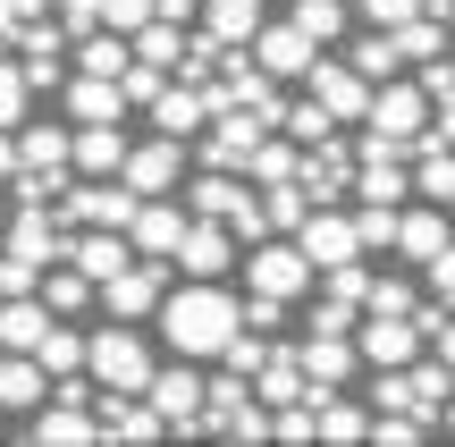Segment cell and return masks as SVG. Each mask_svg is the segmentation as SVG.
<instances>
[{
    "label": "cell",
    "mask_w": 455,
    "mask_h": 447,
    "mask_svg": "<svg viewBox=\"0 0 455 447\" xmlns=\"http://www.w3.org/2000/svg\"><path fill=\"white\" fill-rule=\"evenodd\" d=\"M152 330H161L169 355L220 363V355L236 347V330H244V296L228 279H178V287H169V304L152 313Z\"/></svg>",
    "instance_id": "obj_1"
},
{
    "label": "cell",
    "mask_w": 455,
    "mask_h": 447,
    "mask_svg": "<svg viewBox=\"0 0 455 447\" xmlns=\"http://www.w3.org/2000/svg\"><path fill=\"white\" fill-rule=\"evenodd\" d=\"M161 363H169L161 330H144V321H110V313L93 321V380L110 388V397H144Z\"/></svg>",
    "instance_id": "obj_2"
},
{
    "label": "cell",
    "mask_w": 455,
    "mask_h": 447,
    "mask_svg": "<svg viewBox=\"0 0 455 447\" xmlns=\"http://www.w3.org/2000/svg\"><path fill=\"white\" fill-rule=\"evenodd\" d=\"M430 118H439V101H430L422 76H388L371 93V118H363V144H388V152H422Z\"/></svg>",
    "instance_id": "obj_3"
},
{
    "label": "cell",
    "mask_w": 455,
    "mask_h": 447,
    "mask_svg": "<svg viewBox=\"0 0 455 447\" xmlns=\"http://www.w3.org/2000/svg\"><path fill=\"white\" fill-rule=\"evenodd\" d=\"M244 287L304 304L312 287H321V262L304 253V236H261V245H244Z\"/></svg>",
    "instance_id": "obj_4"
},
{
    "label": "cell",
    "mask_w": 455,
    "mask_h": 447,
    "mask_svg": "<svg viewBox=\"0 0 455 447\" xmlns=\"http://www.w3.org/2000/svg\"><path fill=\"white\" fill-rule=\"evenodd\" d=\"M118 178H127L135 195H186V178H195V144H186V135H161V127H144Z\"/></svg>",
    "instance_id": "obj_5"
},
{
    "label": "cell",
    "mask_w": 455,
    "mask_h": 447,
    "mask_svg": "<svg viewBox=\"0 0 455 447\" xmlns=\"http://www.w3.org/2000/svg\"><path fill=\"white\" fill-rule=\"evenodd\" d=\"M135 212H144V195H135L127 178H68L60 186V220L68 228H135Z\"/></svg>",
    "instance_id": "obj_6"
},
{
    "label": "cell",
    "mask_w": 455,
    "mask_h": 447,
    "mask_svg": "<svg viewBox=\"0 0 455 447\" xmlns=\"http://www.w3.org/2000/svg\"><path fill=\"white\" fill-rule=\"evenodd\" d=\"M169 287H178V262H152V253H135L118 279H101V313L110 321H152L169 304Z\"/></svg>",
    "instance_id": "obj_7"
},
{
    "label": "cell",
    "mask_w": 455,
    "mask_h": 447,
    "mask_svg": "<svg viewBox=\"0 0 455 447\" xmlns=\"http://www.w3.org/2000/svg\"><path fill=\"white\" fill-rule=\"evenodd\" d=\"M304 93L321 101V110H338L346 127H363V118H371V93H379V84L363 76L346 51H321V60H312V76H304Z\"/></svg>",
    "instance_id": "obj_8"
},
{
    "label": "cell",
    "mask_w": 455,
    "mask_h": 447,
    "mask_svg": "<svg viewBox=\"0 0 455 447\" xmlns=\"http://www.w3.org/2000/svg\"><path fill=\"white\" fill-rule=\"evenodd\" d=\"M355 347H363V363H371V371H388V363H422V355H430V330L413 313H363Z\"/></svg>",
    "instance_id": "obj_9"
},
{
    "label": "cell",
    "mask_w": 455,
    "mask_h": 447,
    "mask_svg": "<svg viewBox=\"0 0 455 447\" xmlns=\"http://www.w3.org/2000/svg\"><path fill=\"white\" fill-rule=\"evenodd\" d=\"M178 270L186 279H244V236L228 220H195L186 245H178Z\"/></svg>",
    "instance_id": "obj_10"
},
{
    "label": "cell",
    "mask_w": 455,
    "mask_h": 447,
    "mask_svg": "<svg viewBox=\"0 0 455 447\" xmlns=\"http://www.w3.org/2000/svg\"><path fill=\"white\" fill-rule=\"evenodd\" d=\"M261 135H270V118H261V110H220L212 127L195 135V161L203 169H244L261 152Z\"/></svg>",
    "instance_id": "obj_11"
},
{
    "label": "cell",
    "mask_w": 455,
    "mask_h": 447,
    "mask_svg": "<svg viewBox=\"0 0 455 447\" xmlns=\"http://www.w3.org/2000/svg\"><path fill=\"white\" fill-rule=\"evenodd\" d=\"M152 405H161L169 414V431H178V422H195L203 405H212V363H195V355H169L161 371H152V388H144Z\"/></svg>",
    "instance_id": "obj_12"
},
{
    "label": "cell",
    "mask_w": 455,
    "mask_h": 447,
    "mask_svg": "<svg viewBox=\"0 0 455 447\" xmlns=\"http://www.w3.org/2000/svg\"><path fill=\"white\" fill-rule=\"evenodd\" d=\"M17 439H34V447H93L101 439V405L93 397H51L43 414L17 422Z\"/></svg>",
    "instance_id": "obj_13"
},
{
    "label": "cell",
    "mask_w": 455,
    "mask_h": 447,
    "mask_svg": "<svg viewBox=\"0 0 455 447\" xmlns=\"http://www.w3.org/2000/svg\"><path fill=\"white\" fill-rule=\"evenodd\" d=\"M447 245H455V212H447V203H430V195H413L405 203V228H396V262H405V270H430Z\"/></svg>",
    "instance_id": "obj_14"
},
{
    "label": "cell",
    "mask_w": 455,
    "mask_h": 447,
    "mask_svg": "<svg viewBox=\"0 0 455 447\" xmlns=\"http://www.w3.org/2000/svg\"><path fill=\"white\" fill-rule=\"evenodd\" d=\"M186 228H195V203L186 195H144V212H135V253H152V262H178Z\"/></svg>",
    "instance_id": "obj_15"
},
{
    "label": "cell",
    "mask_w": 455,
    "mask_h": 447,
    "mask_svg": "<svg viewBox=\"0 0 455 447\" xmlns=\"http://www.w3.org/2000/svg\"><path fill=\"white\" fill-rule=\"evenodd\" d=\"M295 236H304V253L321 262V279L338 262H363V253H371V245H363V228H355V212H338V203H312V220Z\"/></svg>",
    "instance_id": "obj_16"
},
{
    "label": "cell",
    "mask_w": 455,
    "mask_h": 447,
    "mask_svg": "<svg viewBox=\"0 0 455 447\" xmlns=\"http://www.w3.org/2000/svg\"><path fill=\"white\" fill-rule=\"evenodd\" d=\"M321 51H329V43H312V34L295 26V17H270V26L253 34V60L270 68L278 84H304V76H312V60H321Z\"/></svg>",
    "instance_id": "obj_17"
},
{
    "label": "cell",
    "mask_w": 455,
    "mask_h": 447,
    "mask_svg": "<svg viewBox=\"0 0 455 447\" xmlns=\"http://www.w3.org/2000/svg\"><path fill=\"white\" fill-rule=\"evenodd\" d=\"M212 84H195V76H169L161 84V101H152V110H144V127H161V135H186V144H195V135L203 127H212Z\"/></svg>",
    "instance_id": "obj_18"
},
{
    "label": "cell",
    "mask_w": 455,
    "mask_h": 447,
    "mask_svg": "<svg viewBox=\"0 0 455 447\" xmlns=\"http://www.w3.org/2000/svg\"><path fill=\"white\" fill-rule=\"evenodd\" d=\"M101 439L110 447H152V439H178V431H169V414L152 397H110L101 388Z\"/></svg>",
    "instance_id": "obj_19"
},
{
    "label": "cell",
    "mask_w": 455,
    "mask_h": 447,
    "mask_svg": "<svg viewBox=\"0 0 455 447\" xmlns=\"http://www.w3.org/2000/svg\"><path fill=\"white\" fill-rule=\"evenodd\" d=\"M127 152H135L127 118H84V127H76V178H118Z\"/></svg>",
    "instance_id": "obj_20"
},
{
    "label": "cell",
    "mask_w": 455,
    "mask_h": 447,
    "mask_svg": "<svg viewBox=\"0 0 455 447\" xmlns=\"http://www.w3.org/2000/svg\"><path fill=\"white\" fill-rule=\"evenodd\" d=\"M43 405H51V363L43 355H0V414L26 422V414H43Z\"/></svg>",
    "instance_id": "obj_21"
},
{
    "label": "cell",
    "mask_w": 455,
    "mask_h": 447,
    "mask_svg": "<svg viewBox=\"0 0 455 447\" xmlns=\"http://www.w3.org/2000/svg\"><path fill=\"white\" fill-rule=\"evenodd\" d=\"M312 414H321V447H363L371 439V397H346V388L312 380Z\"/></svg>",
    "instance_id": "obj_22"
},
{
    "label": "cell",
    "mask_w": 455,
    "mask_h": 447,
    "mask_svg": "<svg viewBox=\"0 0 455 447\" xmlns=\"http://www.w3.org/2000/svg\"><path fill=\"white\" fill-rule=\"evenodd\" d=\"M304 371H312L321 388H346L355 371H371V363H363V347H355L346 330H304Z\"/></svg>",
    "instance_id": "obj_23"
},
{
    "label": "cell",
    "mask_w": 455,
    "mask_h": 447,
    "mask_svg": "<svg viewBox=\"0 0 455 447\" xmlns=\"http://www.w3.org/2000/svg\"><path fill=\"white\" fill-rule=\"evenodd\" d=\"M212 43H228V51H253V34L270 26V0H203V17H195Z\"/></svg>",
    "instance_id": "obj_24"
},
{
    "label": "cell",
    "mask_w": 455,
    "mask_h": 447,
    "mask_svg": "<svg viewBox=\"0 0 455 447\" xmlns=\"http://www.w3.org/2000/svg\"><path fill=\"white\" fill-rule=\"evenodd\" d=\"M68 262L93 270V279H118V270L135 262V236L127 228H68Z\"/></svg>",
    "instance_id": "obj_25"
},
{
    "label": "cell",
    "mask_w": 455,
    "mask_h": 447,
    "mask_svg": "<svg viewBox=\"0 0 455 447\" xmlns=\"http://www.w3.org/2000/svg\"><path fill=\"white\" fill-rule=\"evenodd\" d=\"M60 101H68V118H76V127H84V118H127V110H135L118 76H84V68L68 76V93H60Z\"/></svg>",
    "instance_id": "obj_26"
},
{
    "label": "cell",
    "mask_w": 455,
    "mask_h": 447,
    "mask_svg": "<svg viewBox=\"0 0 455 447\" xmlns=\"http://www.w3.org/2000/svg\"><path fill=\"white\" fill-rule=\"evenodd\" d=\"M68 60H76L84 76H127V68H135V34L93 26V34H76V51H68Z\"/></svg>",
    "instance_id": "obj_27"
},
{
    "label": "cell",
    "mask_w": 455,
    "mask_h": 447,
    "mask_svg": "<svg viewBox=\"0 0 455 447\" xmlns=\"http://www.w3.org/2000/svg\"><path fill=\"white\" fill-rule=\"evenodd\" d=\"M43 304L60 321H76V313H93V304H101V279H93V270H76V262H51L43 270Z\"/></svg>",
    "instance_id": "obj_28"
},
{
    "label": "cell",
    "mask_w": 455,
    "mask_h": 447,
    "mask_svg": "<svg viewBox=\"0 0 455 447\" xmlns=\"http://www.w3.org/2000/svg\"><path fill=\"white\" fill-rule=\"evenodd\" d=\"M51 321H60V313H51L43 296H9V304H0V347H9V355H34L51 338Z\"/></svg>",
    "instance_id": "obj_29"
},
{
    "label": "cell",
    "mask_w": 455,
    "mask_h": 447,
    "mask_svg": "<svg viewBox=\"0 0 455 447\" xmlns=\"http://www.w3.org/2000/svg\"><path fill=\"white\" fill-rule=\"evenodd\" d=\"M346 60H355L363 68V76H371V84H388V76H405V51H396V34L388 26H363V34H346Z\"/></svg>",
    "instance_id": "obj_30"
},
{
    "label": "cell",
    "mask_w": 455,
    "mask_h": 447,
    "mask_svg": "<svg viewBox=\"0 0 455 447\" xmlns=\"http://www.w3.org/2000/svg\"><path fill=\"white\" fill-rule=\"evenodd\" d=\"M287 17L312 34V43H329V51L355 34V0H287Z\"/></svg>",
    "instance_id": "obj_31"
},
{
    "label": "cell",
    "mask_w": 455,
    "mask_h": 447,
    "mask_svg": "<svg viewBox=\"0 0 455 447\" xmlns=\"http://www.w3.org/2000/svg\"><path fill=\"white\" fill-rule=\"evenodd\" d=\"M396 51H405V68H430L455 51V26L447 17H413V26H396Z\"/></svg>",
    "instance_id": "obj_32"
},
{
    "label": "cell",
    "mask_w": 455,
    "mask_h": 447,
    "mask_svg": "<svg viewBox=\"0 0 455 447\" xmlns=\"http://www.w3.org/2000/svg\"><path fill=\"white\" fill-rule=\"evenodd\" d=\"M413 195H430V203L455 212V144H422L413 152Z\"/></svg>",
    "instance_id": "obj_33"
},
{
    "label": "cell",
    "mask_w": 455,
    "mask_h": 447,
    "mask_svg": "<svg viewBox=\"0 0 455 447\" xmlns=\"http://www.w3.org/2000/svg\"><path fill=\"white\" fill-rule=\"evenodd\" d=\"M363 313H422V287H413L405 270H371V296H363Z\"/></svg>",
    "instance_id": "obj_34"
},
{
    "label": "cell",
    "mask_w": 455,
    "mask_h": 447,
    "mask_svg": "<svg viewBox=\"0 0 455 447\" xmlns=\"http://www.w3.org/2000/svg\"><path fill=\"white\" fill-rule=\"evenodd\" d=\"M439 422L430 414H371V447H430Z\"/></svg>",
    "instance_id": "obj_35"
},
{
    "label": "cell",
    "mask_w": 455,
    "mask_h": 447,
    "mask_svg": "<svg viewBox=\"0 0 455 447\" xmlns=\"http://www.w3.org/2000/svg\"><path fill=\"white\" fill-rule=\"evenodd\" d=\"M355 228L371 253H396V228H405V203H355Z\"/></svg>",
    "instance_id": "obj_36"
},
{
    "label": "cell",
    "mask_w": 455,
    "mask_h": 447,
    "mask_svg": "<svg viewBox=\"0 0 455 447\" xmlns=\"http://www.w3.org/2000/svg\"><path fill=\"white\" fill-rule=\"evenodd\" d=\"M270 439H287V447H321V414H312V397L270 405Z\"/></svg>",
    "instance_id": "obj_37"
},
{
    "label": "cell",
    "mask_w": 455,
    "mask_h": 447,
    "mask_svg": "<svg viewBox=\"0 0 455 447\" xmlns=\"http://www.w3.org/2000/svg\"><path fill=\"white\" fill-rule=\"evenodd\" d=\"M304 313V304H287V296H261V287H244V330H261V338H287V321Z\"/></svg>",
    "instance_id": "obj_38"
},
{
    "label": "cell",
    "mask_w": 455,
    "mask_h": 447,
    "mask_svg": "<svg viewBox=\"0 0 455 447\" xmlns=\"http://www.w3.org/2000/svg\"><path fill=\"white\" fill-rule=\"evenodd\" d=\"M34 101H43V93L26 84V68H17V60H0V127H26V118H34Z\"/></svg>",
    "instance_id": "obj_39"
},
{
    "label": "cell",
    "mask_w": 455,
    "mask_h": 447,
    "mask_svg": "<svg viewBox=\"0 0 455 447\" xmlns=\"http://www.w3.org/2000/svg\"><path fill=\"white\" fill-rule=\"evenodd\" d=\"M355 17H363V26H413V17H430V0H355Z\"/></svg>",
    "instance_id": "obj_40"
},
{
    "label": "cell",
    "mask_w": 455,
    "mask_h": 447,
    "mask_svg": "<svg viewBox=\"0 0 455 447\" xmlns=\"http://www.w3.org/2000/svg\"><path fill=\"white\" fill-rule=\"evenodd\" d=\"M152 17H161V0H110V17H101V26H118V34H144Z\"/></svg>",
    "instance_id": "obj_41"
},
{
    "label": "cell",
    "mask_w": 455,
    "mask_h": 447,
    "mask_svg": "<svg viewBox=\"0 0 455 447\" xmlns=\"http://www.w3.org/2000/svg\"><path fill=\"white\" fill-rule=\"evenodd\" d=\"M413 76L430 84V101H455V51H447V60H430V68H413Z\"/></svg>",
    "instance_id": "obj_42"
},
{
    "label": "cell",
    "mask_w": 455,
    "mask_h": 447,
    "mask_svg": "<svg viewBox=\"0 0 455 447\" xmlns=\"http://www.w3.org/2000/svg\"><path fill=\"white\" fill-rule=\"evenodd\" d=\"M422 287H430V296H439V304H455V245L439 253V262H430L422 270Z\"/></svg>",
    "instance_id": "obj_43"
},
{
    "label": "cell",
    "mask_w": 455,
    "mask_h": 447,
    "mask_svg": "<svg viewBox=\"0 0 455 447\" xmlns=\"http://www.w3.org/2000/svg\"><path fill=\"white\" fill-rule=\"evenodd\" d=\"M422 144H455V101H439V118H430V135Z\"/></svg>",
    "instance_id": "obj_44"
},
{
    "label": "cell",
    "mask_w": 455,
    "mask_h": 447,
    "mask_svg": "<svg viewBox=\"0 0 455 447\" xmlns=\"http://www.w3.org/2000/svg\"><path fill=\"white\" fill-rule=\"evenodd\" d=\"M161 17H178V26H195V17H203V0H161Z\"/></svg>",
    "instance_id": "obj_45"
},
{
    "label": "cell",
    "mask_w": 455,
    "mask_h": 447,
    "mask_svg": "<svg viewBox=\"0 0 455 447\" xmlns=\"http://www.w3.org/2000/svg\"><path fill=\"white\" fill-rule=\"evenodd\" d=\"M430 17H455V0H430Z\"/></svg>",
    "instance_id": "obj_46"
},
{
    "label": "cell",
    "mask_w": 455,
    "mask_h": 447,
    "mask_svg": "<svg viewBox=\"0 0 455 447\" xmlns=\"http://www.w3.org/2000/svg\"><path fill=\"white\" fill-rule=\"evenodd\" d=\"M0 228H9V186H0Z\"/></svg>",
    "instance_id": "obj_47"
},
{
    "label": "cell",
    "mask_w": 455,
    "mask_h": 447,
    "mask_svg": "<svg viewBox=\"0 0 455 447\" xmlns=\"http://www.w3.org/2000/svg\"><path fill=\"white\" fill-rule=\"evenodd\" d=\"M0 431H9V414H0Z\"/></svg>",
    "instance_id": "obj_48"
},
{
    "label": "cell",
    "mask_w": 455,
    "mask_h": 447,
    "mask_svg": "<svg viewBox=\"0 0 455 447\" xmlns=\"http://www.w3.org/2000/svg\"><path fill=\"white\" fill-rule=\"evenodd\" d=\"M447 405H455V397H447Z\"/></svg>",
    "instance_id": "obj_49"
}]
</instances>
